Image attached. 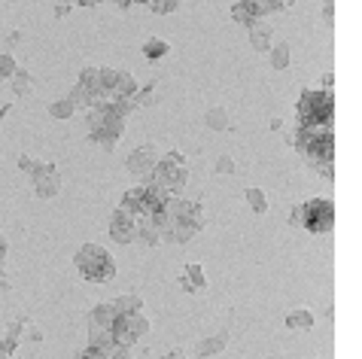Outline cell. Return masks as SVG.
I'll list each match as a JSON object with an SVG mask.
<instances>
[{
	"mask_svg": "<svg viewBox=\"0 0 362 359\" xmlns=\"http://www.w3.org/2000/svg\"><path fill=\"white\" fill-rule=\"evenodd\" d=\"M77 271L86 278L89 283H107L116 278V262L101 244H82L77 253Z\"/></svg>",
	"mask_w": 362,
	"mask_h": 359,
	"instance_id": "1",
	"label": "cell"
},
{
	"mask_svg": "<svg viewBox=\"0 0 362 359\" xmlns=\"http://www.w3.org/2000/svg\"><path fill=\"white\" fill-rule=\"evenodd\" d=\"M292 223L304 226L313 235H326L335 226V207H332L329 198H311L292 210Z\"/></svg>",
	"mask_w": 362,
	"mask_h": 359,
	"instance_id": "2",
	"label": "cell"
},
{
	"mask_svg": "<svg viewBox=\"0 0 362 359\" xmlns=\"http://www.w3.org/2000/svg\"><path fill=\"white\" fill-rule=\"evenodd\" d=\"M299 122L302 128H329L332 122V91H304L299 100Z\"/></svg>",
	"mask_w": 362,
	"mask_h": 359,
	"instance_id": "3",
	"label": "cell"
},
{
	"mask_svg": "<svg viewBox=\"0 0 362 359\" xmlns=\"http://www.w3.org/2000/svg\"><path fill=\"white\" fill-rule=\"evenodd\" d=\"M110 332H113L116 344H125V347H134L137 338H143L150 332V320L143 314H119L113 320V326H110Z\"/></svg>",
	"mask_w": 362,
	"mask_h": 359,
	"instance_id": "4",
	"label": "cell"
},
{
	"mask_svg": "<svg viewBox=\"0 0 362 359\" xmlns=\"http://www.w3.org/2000/svg\"><path fill=\"white\" fill-rule=\"evenodd\" d=\"M150 183H159L168 195H177L186 183H189V171H186V164H171L168 159H162V155H159Z\"/></svg>",
	"mask_w": 362,
	"mask_h": 359,
	"instance_id": "5",
	"label": "cell"
},
{
	"mask_svg": "<svg viewBox=\"0 0 362 359\" xmlns=\"http://www.w3.org/2000/svg\"><path fill=\"white\" fill-rule=\"evenodd\" d=\"M155 162H159V150H155L153 143H143V146H137V150H131V155H128V162H125V168H128L131 177L150 183L153 171H155Z\"/></svg>",
	"mask_w": 362,
	"mask_h": 359,
	"instance_id": "6",
	"label": "cell"
},
{
	"mask_svg": "<svg viewBox=\"0 0 362 359\" xmlns=\"http://www.w3.org/2000/svg\"><path fill=\"white\" fill-rule=\"evenodd\" d=\"M110 237H113L116 244H134L137 241V216L125 214L122 207L113 210V216H110Z\"/></svg>",
	"mask_w": 362,
	"mask_h": 359,
	"instance_id": "7",
	"label": "cell"
},
{
	"mask_svg": "<svg viewBox=\"0 0 362 359\" xmlns=\"http://www.w3.org/2000/svg\"><path fill=\"white\" fill-rule=\"evenodd\" d=\"M180 289L183 292H201L207 289V278H204V268L201 265H186L183 274H180Z\"/></svg>",
	"mask_w": 362,
	"mask_h": 359,
	"instance_id": "8",
	"label": "cell"
},
{
	"mask_svg": "<svg viewBox=\"0 0 362 359\" xmlns=\"http://www.w3.org/2000/svg\"><path fill=\"white\" fill-rule=\"evenodd\" d=\"M271 25H265L262 22V18H259V22H253V25H250V46H253V49L256 52H268V49H271Z\"/></svg>",
	"mask_w": 362,
	"mask_h": 359,
	"instance_id": "9",
	"label": "cell"
},
{
	"mask_svg": "<svg viewBox=\"0 0 362 359\" xmlns=\"http://www.w3.org/2000/svg\"><path fill=\"white\" fill-rule=\"evenodd\" d=\"M77 86H79L82 91H89V95L95 98V104H98V100H107L104 91H101V70H98V67H82Z\"/></svg>",
	"mask_w": 362,
	"mask_h": 359,
	"instance_id": "10",
	"label": "cell"
},
{
	"mask_svg": "<svg viewBox=\"0 0 362 359\" xmlns=\"http://www.w3.org/2000/svg\"><path fill=\"white\" fill-rule=\"evenodd\" d=\"M116 317L119 314H116L113 301H101V305H95V308L89 311V320H91V326H95V329H110Z\"/></svg>",
	"mask_w": 362,
	"mask_h": 359,
	"instance_id": "11",
	"label": "cell"
},
{
	"mask_svg": "<svg viewBox=\"0 0 362 359\" xmlns=\"http://www.w3.org/2000/svg\"><path fill=\"white\" fill-rule=\"evenodd\" d=\"M34 183V192L40 198H55L61 192V174L55 171V174H46V177H37V180H31Z\"/></svg>",
	"mask_w": 362,
	"mask_h": 359,
	"instance_id": "12",
	"label": "cell"
},
{
	"mask_svg": "<svg viewBox=\"0 0 362 359\" xmlns=\"http://www.w3.org/2000/svg\"><path fill=\"white\" fill-rule=\"evenodd\" d=\"M137 241L146 244V247L162 244V235H159V228H155V223L150 216H137Z\"/></svg>",
	"mask_w": 362,
	"mask_h": 359,
	"instance_id": "13",
	"label": "cell"
},
{
	"mask_svg": "<svg viewBox=\"0 0 362 359\" xmlns=\"http://www.w3.org/2000/svg\"><path fill=\"white\" fill-rule=\"evenodd\" d=\"M231 18L235 22H240V25H253V22H259V13H256V4L253 0H235V6H231Z\"/></svg>",
	"mask_w": 362,
	"mask_h": 359,
	"instance_id": "14",
	"label": "cell"
},
{
	"mask_svg": "<svg viewBox=\"0 0 362 359\" xmlns=\"http://www.w3.org/2000/svg\"><path fill=\"white\" fill-rule=\"evenodd\" d=\"M168 52H171V43H168V40H162V37H150V40L143 43V58H146V61H153V64H155V61H162Z\"/></svg>",
	"mask_w": 362,
	"mask_h": 359,
	"instance_id": "15",
	"label": "cell"
},
{
	"mask_svg": "<svg viewBox=\"0 0 362 359\" xmlns=\"http://www.w3.org/2000/svg\"><path fill=\"white\" fill-rule=\"evenodd\" d=\"M137 79L131 77V73H125V70H119L116 73V86H113V98H134L137 95Z\"/></svg>",
	"mask_w": 362,
	"mask_h": 359,
	"instance_id": "16",
	"label": "cell"
},
{
	"mask_svg": "<svg viewBox=\"0 0 362 359\" xmlns=\"http://www.w3.org/2000/svg\"><path fill=\"white\" fill-rule=\"evenodd\" d=\"M268 55H271V67L274 70H286L292 64V49L290 43H274L271 49H268Z\"/></svg>",
	"mask_w": 362,
	"mask_h": 359,
	"instance_id": "17",
	"label": "cell"
},
{
	"mask_svg": "<svg viewBox=\"0 0 362 359\" xmlns=\"http://www.w3.org/2000/svg\"><path fill=\"white\" fill-rule=\"evenodd\" d=\"M204 125H207L210 131H228V110L226 107H210L207 113H204Z\"/></svg>",
	"mask_w": 362,
	"mask_h": 359,
	"instance_id": "18",
	"label": "cell"
},
{
	"mask_svg": "<svg viewBox=\"0 0 362 359\" xmlns=\"http://www.w3.org/2000/svg\"><path fill=\"white\" fill-rule=\"evenodd\" d=\"M286 326L295 329V332H302V329H311L313 326V314L308 308H292L290 314H286Z\"/></svg>",
	"mask_w": 362,
	"mask_h": 359,
	"instance_id": "19",
	"label": "cell"
},
{
	"mask_svg": "<svg viewBox=\"0 0 362 359\" xmlns=\"http://www.w3.org/2000/svg\"><path fill=\"white\" fill-rule=\"evenodd\" d=\"M113 308H116V314H141V311H143V299L125 292V296L113 299Z\"/></svg>",
	"mask_w": 362,
	"mask_h": 359,
	"instance_id": "20",
	"label": "cell"
},
{
	"mask_svg": "<svg viewBox=\"0 0 362 359\" xmlns=\"http://www.w3.org/2000/svg\"><path fill=\"white\" fill-rule=\"evenodd\" d=\"M122 210L125 214H131V216H141V210H143V186L125 192L122 195Z\"/></svg>",
	"mask_w": 362,
	"mask_h": 359,
	"instance_id": "21",
	"label": "cell"
},
{
	"mask_svg": "<svg viewBox=\"0 0 362 359\" xmlns=\"http://www.w3.org/2000/svg\"><path fill=\"white\" fill-rule=\"evenodd\" d=\"M226 344H228V335L219 332V335H213V338H204V341L198 344V353L201 356H216V353L226 351Z\"/></svg>",
	"mask_w": 362,
	"mask_h": 359,
	"instance_id": "22",
	"label": "cell"
},
{
	"mask_svg": "<svg viewBox=\"0 0 362 359\" xmlns=\"http://www.w3.org/2000/svg\"><path fill=\"white\" fill-rule=\"evenodd\" d=\"M31 320H27V317H18V320H13V323H9V329H6V341H13V344H18V341H22V338L27 335V332H31Z\"/></svg>",
	"mask_w": 362,
	"mask_h": 359,
	"instance_id": "23",
	"label": "cell"
},
{
	"mask_svg": "<svg viewBox=\"0 0 362 359\" xmlns=\"http://www.w3.org/2000/svg\"><path fill=\"white\" fill-rule=\"evenodd\" d=\"M31 89H34V77L27 70H15L13 73V91H15V98H25V95H31Z\"/></svg>",
	"mask_w": 362,
	"mask_h": 359,
	"instance_id": "24",
	"label": "cell"
},
{
	"mask_svg": "<svg viewBox=\"0 0 362 359\" xmlns=\"http://www.w3.org/2000/svg\"><path fill=\"white\" fill-rule=\"evenodd\" d=\"M247 204H250V210H253V214H268V195L262 189H247Z\"/></svg>",
	"mask_w": 362,
	"mask_h": 359,
	"instance_id": "25",
	"label": "cell"
},
{
	"mask_svg": "<svg viewBox=\"0 0 362 359\" xmlns=\"http://www.w3.org/2000/svg\"><path fill=\"white\" fill-rule=\"evenodd\" d=\"M73 113H77V107H73L70 98H58V100H52L49 104V116L52 119H70Z\"/></svg>",
	"mask_w": 362,
	"mask_h": 359,
	"instance_id": "26",
	"label": "cell"
},
{
	"mask_svg": "<svg viewBox=\"0 0 362 359\" xmlns=\"http://www.w3.org/2000/svg\"><path fill=\"white\" fill-rule=\"evenodd\" d=\"M101 70V91H104V98L110 100L113 98V86H116V73L119 70H110V67H98Z\"/></svg>",
	"mask_w": 362,
	"mask_h": 359,
	"instance_id": "27",
	"label": "cell"
},
{
	"mask_svg": "<svg viewBox=\"0 0 362 359\" xmlns=\"http://www.w3.org/2000/svg\"><path fill=\"white\" fill-rule=\"evenodd\" d=\"M18 67H15V58L9 52H4L0 55V82H6V79H13V73H15Z\"/></svg>",
	"mask_w": 362,
	"mask_h": 359,
	"instance_id": "28",
	"label": "cell"
},
{
	"mask_svg": "<svg viewBox=\"0 0 362 359\" xmlns=\"http://www.w3.org/2000/svg\"><path fill=\"white\" fill-rule=\"evenodd\" d=\"M146 6L153 9V13H174V9L180 6V0H146Z\"/></svg>",
	"mask_w": 362,
	"mask_h": 359,
	"instance_id": "29",
	"label": "cell"
},
{
	"mask_svg": "<svg viewBox=\"0 0 362 359\" xmlns=\"http://www.w3.org/2000/svg\"><path fill=\"white\" fill-rule=\"evenodd\" d=\"M155 100V82H146L143 89H137V104L141 107H150Z\"/></svg>",
	"mask_w": 362,
	"mask_h": 359,
	"instance_id": "30",
	"label": "cell"
},
{
	"mask_svg": "<svg viewBox=\"0 0 362 359\" xmlns=\"http://www.w3.org/2000/svg\"><path fill=\"white\" fill-rule=\"evenodd\" d=\"M213 171L216 174H235V159H231V155H219L216 164H213Z\"/></svg>",
	"mask_w": 362,
	"mask_h": 359,
	"instance_id": "31",
	"label": "cell"
},
{
	"mask_svg": "<svg viewBox=\"0 0 362 359\" xmlns=\"http://www.w3.org/2000/svg\"><path fill=\"white\" fill-rule=\"evenodd\" d=\"M79 359H110V356H107L104 351H98V347H95V344H89V347H86V351H82V353H79Z\"/></svg>",
	"mask_w": 362,
	"mask_h": 359,
	"instance_id": "32",
	"label": "cell"
},
{
	"mask_svg": "<svg viewBox=\"0 0 362 359\" xmlns=\"http://www.w3.org/2000/svg\"><path fill=\"white\" fill-rule=\"evenodd\" d=\"M332 18H335V6H332V0H323V22L332 25Z\"/></svg>",
	"mask_w": 362,
	"mask_h": 359,
	"instance_id": "33",
	"label": "cell"
},
{
	"mask_svg": "<svg viewBox=\"0 0 362 359\" xmlns=\"http://www.w3.org/2000/svg\"><path fill=\"white\" fill-rule=\"evenodd\" d=\"M162 159H168L171 164H186V159H183V152H180V150H171L168 155H162Z\"/></svg>",
	"mask_w": 362,
	"mask_h": 359,
	"instance_id": "34",
	"label": "cell"
},
{
	"mask_svg": "<svg viewBox=\"0 0 362 359\" xmlns=\"http://www.w3.org/2000/svg\"><path fill=\"white\" fill-rule=\"evenodd\" d=\"M9 287H13V283H9L6 271H4V265H0V296H4V292H9Z\"/></svg>",
	"mask_w": 362,
	"mask_h": 359,
	"instance_id": "35",
	"label": "cell"
},
{
	"mask_svg": "<svg viewBox=\"0 0 362 359\" xmlns=\"http://www.w3.org/2000/svg\"><path fill=\"white\" fill-rule=\"evenodd\" d=\"M332 82H335V77H332V73H323V79H320V89H323V91H329V89H332Z\"/></svg>",
	"mask_w": 362,
	"mask_h": 359,
	"instance_id": "36",
	"label": "cell"
},
{
	"mask_svg": "<svg viewBox=\"0 0 362 359\" xmlns=\"http://www.w3.org/2000/svg\"><path fill=\"white\" fill-rule=\"evenodd\" d=\"M18 168H22L25 174H31V168H34V159H27V155H22V159H18Z\"/></svg>",
	"mask_w": 362,
	"mask_h": 359,
	"instance_id": "37",
	"label": "cell"
},
{
	"mask_svg": "<svg viewBox=\"0 0 362 359\" xmlns=\"http://www.w3.org/2000/svg\"><path fill=\"white\" fill-rule=\"evenodd\" d=\"M6 43H9V46L22 43V31H13V34H9V37H6Z\"/></svg>",
	"mask_w": 362,
	"mask_h": 359,
	"instance_id": "38",
	"label": "cell"
},
{
	"mask_svg": "<svg viewBox=\"0 0 362 359\" xmlns=\"http://www.w3.org/2000/svg\"><path fill=\"white\" fill-rule=\"evenodd\" d=\"M164 359H186V351H180V347H174V351L164 356Z\"/></svg>",
	"mask_w": 362,
	"mask_h": 359,
	"instance_id": "39",
	"label": "cell"
},
{
	"mask_svg": "<svg viewBox=\"0 0 362 359\" xmlns=\"http://www.w3.org/2000/svg\"><path fill=\"white\" fill-rule=\"evenodd\" d=\"M4 259H6V241L0 237V265H4Z\"/></svg>",
	"mask_w": 362,
	"mask_h": 359,
	"instance_id": "40",
	"label": "cell"
},
{
	"mask_svg": "<svg viewBox=\"0 0 362 359\" xmlns=\"http://www.w3.org/2000/svg\"><path fill=\"white\" fill-rule=\"evenodd\" d=\"M295 4V0H283V6H292Z\"/></svg>",
	"mask_w": 362,
	"mask_h": 359,
	"instance_id": "41",
	"label": "cell"
}]
</instances>
